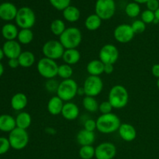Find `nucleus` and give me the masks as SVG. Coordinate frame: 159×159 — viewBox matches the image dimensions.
Listing matches in <instances>:
<instances>
[{
  "label": "nucleus",
  "instance_id": "f257e3e1",
  "mask_svg": "<svg viewBox=\"0 0 159 159\" xmlns=\"http://www.w3.org/2000/svg\"><path fill=\"white\" fill-rule=\"evenodd\" d=\"M120 119L113 113L101 114L96 120L97 130L100 133L109 134L117 131L120 126Z\"/></svg>",
  "mask_w": 159,
  "mask_h": 159
},
{
  "label": "nucleus",
  "instance_id": "f03ea898",
  "mask_svg": "<svg viewBox=\"0 0 159 159\" xmlns=\"http://www.w3.org/2000/svg\"><path fill=\"white\" fill-rule=\"evenodd\" d=\"M108 101L113 109L120 110L127 107L129 102V93L122 85H113L108 94Z\"/></svg>",
  "mask_w": 159,
  "mask_h": 159
},
{
  "label": "nucleus",
  "instance_id": "7ed1b4c3",
  "mask_svg": "<svg viewBox=\"0 0 159 159\" xmlns=\"http://www.w3.org/2000/svg\"><path fill=\"white\" fill-rule=\"evenodd\" d=\"M82 34L80 30L75 26L66 28L63 34L59 37V41L65 49H77L81 44Z\"/></svg>",
  "mask_w": 159,
  "mask_h": 159
},
{
  "label": "nucleus",
  "instance_id": "20e7f679",
  "mask_svg": "<svg viewBox=\"0 0 159 159\" xmlns=\"http://www.w3.org/2000/svg\"><path fill=\"white\" fill-rule=\"evenodd\" d=\"M79 85L72 79H65L59 82L57 96L64 102H71L77 96Z\"/></svg>",
  "mask_w": 159,
  "mask_h": 159
},
{
  "label": "nucleus",
  "instance_id": "39448f33",
  "mask_svg": "<svg viewBox=\"0 0 159 159\" xmlns=\"http://www.w3.org/2000/svg\"><path fill=\"white\" fill-rule=\"evenodd\" d=\"M58 66L55 61L43 57L37 61V70L41 77L48 80L57 76Z\"/></svg>",
  "mask_w": 159,
  "mask_h": 159
},
{
  "label": "nucleus",
  "instance_id": "423d86ee",
  "mask_svg": "<svg viewBox=\"0 0 159 159\" xmlns=\"http://www.w3.org/2000/svg\"><path fill=\"white\" fill-rule=\"evenodd\" d=\"M16 23L20 29H31L36 23V15L32 9L27 6L18 9Z\"/></svg>",
  "mask_w": 159,
  "mask_h": 159
},
{
  "label": "nucleus",
  "instance_id": "0eeeda50",
  "mask_svg": "<svg viewBox=\"0 0 159 159\" xmlns=\"http://www.w3.org/2000/svg\"><path fill=\"white\" fill-rule=\"evenodd\" d=\"M9 141L10 146L14 150L20 151L24 149L29 143L30 137L26 130L16 127L9 133Z\"/></svg>",
  "mask_w": 159,
  "mask_h": 159
},
{
  "label": "nucleus",
  "instance_id": "6e6552de",
  "mask_svg": "<svg viewBox=\"0 0 159 159\" xmlns=\"http://www.w3.org/2000/svg\"><path fill=\"white\" fill-rule=\"evenodd\" d=\"M116 12L114 0H97L95 5V13L102 20H110Z\"/></svg>",
  "mask_w": 159,
  "mask_h": 159
},
{
  "label": "nucleus",
  "instance_id": "1a4fd4ad",
  "mask_svg": "<svg viewBox=\"0 0 159 159\" xmlns=\"http://www.w3.org/2000/svg\"><path fill=\"white\" fill-rule=\"evenodd\" d=\"M65 50V48L62 46L59 40H50L45 42L44 44L43 45L42 53L43 57L56 61L62 58Z\"/></svg>",
  "mask_w": 159,
  "mask_h": 159
},
{
  "label": "nucleus",
  "instance_id": "9d476101",
  "mask_svg": "<svg viewBox=\"0 0 159 159\" xmlns=\"http://www.w3.org/2000/svg\"><path fill=\"white\" fill-rule=\"evenodd\" d=\"M82 87L85 90V96L96 97L103 89V82L100 76L89 75L85 79Z\"/></svg>",
  "mask_w": 159,
  "mask_h": 159
},
{
  "label": "nucleus",
  "instance_id": "9b49d317",
  "mask_svg": "<svg viewBox=\"0 0 159 159\" xmlns=\"http://www.w3.org/2000/svg\"><path fill=\"white\" fill-rule=\"evenodd\" d=\"M119 50L115 45L107 43L101 48L99 52V59L105 64L114 65L119 59Z\"/></svg>",
  "mask_w": 159,
  "mask_h": 159
},
{
  "label": "nucleus",
  "instance_id": "f8f14e48",
  "mask_svg": "<svg viewBox=\"0 0 159 159\" xmlns=\"http://www.w3.org/2000/svg\"><path fill=\"white\" fill-rule=\"evenodd\" d=\"M135 36L131 25L122 23L116 26L113 30V37L120 43H127L131 41Z\"/></svg>",
  "mask_w": 159,
  "mask_h": 159
},
{
  "label": "nucleus",
  "instance_id": "ddd939ff",
  "mask_svg": "<svg viewBox=\"0 0 159 159\" xmlns=\"http://www.w3.org/2000/svg\"><path fill=\"white\" fill-rule=\"evenodd\" d=\"M116 147L109 141L102 142L95 148V158L96 159H113L116 155Z\"/></svg>",
  "mask_w": 159,
  "mask_h": 159
},
{
  "label": "nucleus",
  "instance_id": "4468645a",
  "mask_svg": "<svg viewBox=\"0 0 159 159\" xmlns=\"http://www.w3.org/2000/svg\"><path fill=\"white\" fill-rule=\"evenodd\" d=\"M2 50L5 56L9 59L18 58L19 56L23 52L21 44L16 40H6L3 44Z\"/></svg>",
  "mask_w": 159,
  "mask_h": 159
},
{
  "label": "nucleus",
  "instance_id": "2eb2a0df",
  "mask_svg": "<svg viewBox=\"0 0 159 159\" xmlns=\"http://www.w3.org/2000/svg\"><path fill=\"white\" fill-rule=\"evenodd\" d=\"M117 131L120 138L126 142H131L137 138L136 128L128 123H121Z\"/></svg>",
  "mask_w": 159,
  "mask_h": 159
},
{
  "label": "nucleus",
  "instance_id": "dca6fc26",
  "mask_svg": "<svg viewBox=\"0 0 159 159\" xmlns=\"http://www.w3.org/2000/svg\"><path fill=\"white\" fill-rule=\"evenodd\" d=\"M18 9L11 2H3L0 5V18L5 21H11L16 19Z\"/></svg>",
  "mask_w": 159,
  "mask_h": 159
},
{
  "label": "nucleus",
  "instance_id": "f3484780",
  "mask_svg": "<svg viewBox=\"0 0 159 159\" xmlns=\"http://www.w3.org/2000/svg\"><path fill=\"white\" fill-rule=\"evenodd\" d=\"M61 114L66 120L72 121L79 117L80 111L79 107L75 103L72 102H66L64 104Z\"/></svg>",
  "mask_w": 159,
  "mask_h": 159
},
{
  "label": "nucleus",
  "instance_id": "a211bd4d",
  "mask_svg": "<svg viewBox=\"0 0 159 159\" xmlns=\"http://www.w3.org/2000/svg\"><path fill=\"white\" fill-rule=\"evenodd\" d=\"M64 101L61 99L56 96H52L49 99L47 105V109H48V113L52 116H57L61 113L62 109L64 107Z\"/></svg>",
  "mask_w": 159,
  "mask_h": 159
},
{
  "label": "nucleus",
  "instance_id": "6ab92c4d",
  "mask_svg": "<svg viewBox=\"0 0 159 159\" xmlns=\"http://www.w3.org/2000/svg\"><path fill=\"white\" fill-rule=\"evenodd\" d=\"M76 141L81 146L93 145L96 141V134L94 132L82 129L78 132L76 135Z\"/></svg>",
  "mask_w": 159,
  "mask_h": 159
},
{
  "label": "nucleus",
  "instance_id": "aec40b11",
  "mask_svg": "<svg viewBox=\"0 0 159 159\" xmlns=\"http://www.w3.org/2000/svg\"><path fill=\"white\" fill-rule=\"evenodd\" d=\"M28 103L27 96L23 93H17L11 99V107L14 110L21 111L24 110Z\"/></svg>",
  "mask_w": 159,
  "mask_h": 159
},
{
  "label": "nucleus",
  "instance_id": "412c9836",
  "mask_svg": "<svg viewBox=\"0 0 159 159\" xmlns=\"http://www.w3.org/2000/svg\"><path fill=\"white\" fill-rule=\"evenodd\" d=\"M16 127V119L9 114L0 115V130L10 133Z\"/></svg>",
  "mask_w": 159,
  "mask_h": 159
},
{
  "label": "nucleus",
  "instance_id": "4be33fe9",
  "mask_svg": "<svg viewBox=\"0 0 159 159\" xmlns=\"http://www.w3.org/2000/svg\"><path fill=\"white\" fill-rule=\"evenodd\" d=\"M104 65L99 59L92 60L87 64L86 71L89 75L100 76L104 73Z\"/></svg>",
  "mask_w": 159,
  "mask_h": 159
},
{
  "label": "nucleus",
  "instance_id": "5701e85b",
  "mask_svg": "<svg viewBox=\"0 0 159 159\" xmlns=\"http://www.w3.org/2000/svg\"><path fill=\"white\" fill-rule=\"evenodd\" d=\"M81 59V53L78 49H65L62 56L65 64L69 65H76Z\"/></svg>",
  "mask_w": 159,
  "mask_h": 159
},
{
  "label": "nucleus",
  "instance_id": "b1692460",
  "mask_svg": "<svg viewBox=\"0 0 159 159\" xmlns=\"http://www.w3.org/2000/svg\"><path fill=\"white\" fill-rule=\"evenodd\" d=\"M18 61L20 67L27 68H30L35 64L36 57L34 53L29 51H26L22 52L21 54L19 56Z\"/></svg>",
  "mask_w": 159,
  "mask_h": 159
},
{
  "label": "nucleus",
  "instance_id": "393cba45",
  "mask_svg": "<svg viewBox=\"0 0 159 159\" xmlns=\"http://www.w3.org/2000/svg\"><path fill=\"white\" fill-rule=\"evenodd\" d=\"M16 127L23 130H26L29 128L32 123V117L31 115L27 112H20L16 116Z\"/></svg>",
  "mask_w": 159,
  "mask_h": 159
},
{
  "label": "nucleus",
  "instance_id": "a878e982",
  "mask_svg": "<svg viewBox=\"0 0 159 159\" xmlns=\"http://www.w3.org/2000/svg\"><path fill=\"white\" fill-rule=\"evenodd\" d=\"M18 28L12 23H6L2 28V35L6 40H14L19 34Z\"/></svg>",
  "mask_w": 159,
  "mask_h": 159
},
{
  "label": "nucleus",
  "instance_id": "bb28decb",
  "mask_svg": "<svg viewBox=\"0 0 159 159\" xmlns=\"http://www.w3.org/2000/svg\"><path fill=\"white\" fill-rule=\"evenodd\" d=\"M63 16L66 21L69 23H75L80 19V10L75 6H69L63 10Z\"/></svg>",
  "mask_w": 159,
  "mask_h": 159
},
{
  "label": "nucleus",
  "instance_id": "cd10ccee",
  "mask_svg": "<svg viewBox=\"0 0 159 159\" xmlns=\"http://www.w3.org/2000/svg\"><path fill=\"white\" fill-rule=\"evenodd\" d=\"M101 25H102V20L96 13L89 15L85 20V28L89 31L97 30Z\"/></svg>",
  "mask_w": 159,
  "mask_h": 159
},
{
  "label": "nucleus",
  "instance_id": "c85d7f7f",
  "mask_svg": "<svg viewBox=\"0 0 159 159\" xmlns=\"http://www.w3.org/2000/svg\"><path fill=\"white\" fill-rule=\"evenodd\" d=\"M82 106L84 109L89 113H96L99 110V103L96 97L85 96L82 99Z\"/></svg>",
  "mask_w": 159,
  "mask_h": 159
},
{
  "label": "nucleus",
  "instance_id": "c756f323",
  "mask_svg": "<svg viewBox=\"0 0 159 159\" xmlns=\"http://www.w3.org/2000/svg\"><path fill=\"white\" fill-rule=\"evenodd\" d=\"M34 34L31 29H21L19 31L17 40L20 44L27 45L33 41Z\"/></svg>",
  "mask_w": 159,
  "mask_h": 159
},
{
  "label": "nucleus",
  "instance_id": "7c9ffc66",
  "mask_svg": "<svg viewBox=\"0 0 159 159\" xmlns=\"http://www.w3.org/2000/svg\"><path fill=\"white\" fill-rule=\"evenodd\" d=\"M50 29H51V33L54 36L60 37L63 34L64 31L66 30V26H65V23L63 20H61V19H56L51 22Z\"/></svg>",
  "mask_w": 159,
  "mask_h": 159
},
{
  "label": "nucleus",
  "instance_id": "2f4dec72",
  "mask_svg": "<svg viewBox=\"0 0 159 159\" xmlns=\"http://www.w3.org/2000/svg\"><path fill=\"white\" fill-rule=\"evenodd\" d=\"M73 73H74V70H73L71 65H67V64H62V65L58 66L57 76L63 79V80L71 79Z\"/></svg>",
  "mask_w": 159,
  "mask_h": 159
},
{
  "label": "nucleus",
  "instance_id": "473e14b6",
  "mask_svg": "<svg viewBox=\"0 0 159 159\" xmlns=\"http://www.w3.org/2000/svg\"><path fill=\"white\" fill-rule=\"evenodd\" d=\"M125 13L130 18H135L141 14V7L137 2H130L126 6Z\"/></svg>",
  "mask_w": 159,
  "mask_h": 159
},
{
  "label": "nucleus",
  "instance_id": "72a5a7b5",
  "mask_svg": "<svg viewBox=\"0 0 159 159\" xmlns=\"http://www.w3.org/2000/svg\"><path fill=\"white\" fill-rule=\"evenodd\" d=\"M79 155L82 159H93L95 158V148L93 145L81 146Z\"/></svg>",
  "mask_w": 159,
  "mask_h": 159
},
{
  "label": "nucleus",
  "instance_id": "f704fd0d",
  "mask_svg": "<svg viewBox=\"0 0 159 159\" xmlns=\"http://www.w3.org/2000/svg\"><path fill=\"white\" fill-rule=\"evenodd\" d=\"M49 2L54 9L59 11H63L67 7L71 6V0H49Z\"/></svg>",
  "mask_w": 159,
  "mask_h": 159
},
{
  "label": "nucleus",
  "instance_id": "c9c22d12",
  "mask_svg": "<svg viewBox=\"0 0 159 159\" xmlns=\"http://www.w3.org/2000/svg\"><path fill=\"white\" fill-rule=\"evenodd\" d=\"M141 16V20H142L145 24L153 23L154 20H155V12H152V11L151 10H148V9H146V10L143 11Z\"/></svg>",
  "mask_w": 159,
  "mask_h": 159
},
{
  "label": "nucleus",
  "instance_id": "e433bc0d",
  "mask_svg": "<svg viewBox=\"0 0 159 159\" xmlns=\"http://www.w3.org/2000/svg\"><path fill=\"white\" fill-rule=\"evenodd\" d=\"M131 27L135 34H142L145 31L146 24L141 20H137L132 23Z\"/></svg>",
  "mask_w": 159,
  "mask_h": 159
},
{
  "label": "nucleus",
  "instance_id": "4c0bfd02",
  "mask_svg": "<svg viewBox=\"0 0 159 159\" xmlns=\"http://www.w3.org/2000/svg\"><path fill=\"white\" fill-rule=\"evenodd\" d=\"M58 85L59 82H57L54 79H48V80H47L46 83H45V89H46L47 91L51 93H57Z\"/></svg>",
  "mask_w": 159,
  "mask_h": 159
},
{
  "label": "nucleus",
  "instance_id": "58836bf2",
  "mask_svg": "<svg viewBox=\"0 0 159 159\" xmlns=\"http://www.w3.org/2000/svg\"><path fill=\"white\" fill-rule=\"evenodd\" d=\"M113 109V107L108 100L103 101L101 103H99V111L100 112L101 114H107V113H112Z\"/></svg>",
  "mask_w": 159,
  "mask_h": 159
},
{
  "label": "nucleus",
  "instance_id": "ea45409f",
  "mask_svg": "<svg viewBox=\"0 0 159 159\" xmlns=\"http://www.w3.org/2000/svg\"><path fill=\"white\" fill-rule=\"evenodd\" d=\"M11 146L9 139L4 137H1L0 138V155H4L6 152H8Z\"/></svg>",
  "mask_w": 159,
  "mask_h": 159
},
{
  "label": "nucleus",
  "instance_id": "a19ab883",
  "mask_svg": "<svg viewBox=\"0 0 159 159\" xmlns=\"http://www.w3.org/2000/svg\"><path fill=\"white\" fill-rule=\"evenodd\" d=\"M83 127L85 130H89V131L94 132L95 130H97V125H96V120L93 119H88L84 122Z\"/></svg>",
  "mask_w": 159,
  "mask_h": 159
},
{
  "label": "nucleus",
  "instance_id": "79ce46f5",
  "mask_svg": "<svg viewBox=\"0 0 159 159\" xmlns=\"http://www.w3.org/2000/svg\"><path fill=\"white\" fill-rule=\"evenodd\" d=\"M146 6H147L148 10H151L155 12L159 8V2L158 0H149L146 3Z\"/></svg>",
  "mask_w": 159,
  "mask_h": 159
},
{
  "label": "nucleus",
  "instance_id": "37998d69",
  "mask_svg": "<svg viewBox=\"0 0 159 159\" xmlns=\"http://www.w3.org/2000/svg\"><path fill=\"white\" fill-rule=\"evenodd\" d=\"M8 65H9V68H17L20 66V63H19L18 58H12V59H9V61H8Z\"/></svg>",
  "mask_w": 159,
  "mask_h": 159
},
{
  "label": "nucleus",
  "instance_id": "c03bdc74",
  "mask_svg": "<svg viewBox=\"0 0 159 159\" xmlns=\"http://www.w3.org/2000/svg\"><path fill=\"white\" fill-rule=\"evenodd\" d=\"M113 70H114L113 65H112V64H105V66H104V73L105 74H112L113 72Z\"/></svg>",
  "mask_w": 159,
  "mask_h": 159
},
{
  "label": "nucleus",
  "instance_id": "a18cd8bd",
  "mask_svg": "<svg viewBox=\"0 0 159 159\" xmlns=\"http://www.w3.org/2000/svg\"><path fill=\"white\" fill-rule=\"evenodd\" d=\"M152 74L157 79H159V64H155L152 68Z\"/></svg>",
  "mask_w": 159,
  "mask_h": 159
},
{
  "label": "nucleus",
  "instance_id": "49530a36",
  "mask_svg": "<svg viewBox=\"0 0 159 159\" xmlns=\"http://www.w3.org/2000/svg\"><path fill=\"white\" fill-rule=\"evenodd\" d=\"M45 131H46L47 133L49 134H51V135L54 134L56 133L55 129L52 128V127H48V128L45 129Z\"/></svg>",
  "mask_w": 159,
  "mask_h": 159
},
{
  "label": "nucleus",
  "instance_id": "de8ad7c7",
  "mask_svg": "<svg viewBox=\"0 0 159 159\" xmlns=\"http://www.w3.org/2000/svg\"><path fill=\"white\" fill-rule=\"evenodd\" d=\"M77 95L79 96H85V90H84L83 87H79V89H78V93Z\"/></svg>",
  "mask_w": 159,
  "mask_h": 159
},
{
  "label": "nucleus",
  "instance_id": "09e8293b",
  "mask_svg": "<svg viewBox=\"0 0 159 159\" xmlns=\"http://www.w3.org/2000/svg\"><path fill=\"white\" fill-rule=\"evenodd\" d=\"M149 0H134V2L138 3V4H144V3H147Z\"/></svg>",
  "mask_w": 159,
  "mask_h": 159
},
{
  "label": "nucleus",
  "instance_id": "8fccbe9b",
  "mask_svg": "<svg viewBox=\"0 0 159 159\" xmlns=\"http://www.w3.org/2000/svg\"><path fill=\"white\" fill-rule=\"evenodd\" d=\"M3 73H4V67H3L2 64L0 62V77L2 75Z\"/></svg>",
  "mask_w": 159,
  "mask_h": 159
},
{
  "label": "nucleus",
  "instance_id": "3c124183",
  "mask_svg": "<svg viewBox=\"0 0 159 159\" xmlns=\"http://www.w3.org/2000/svg\"><path fill=\"white\" fill-rule=\"evenodd\" d=\"M4 56H5V54H4V52H3L2 48H0V61H1L3 57H4Z\"/></svg>",
  "mask_w": 159,
  "mask_h": 159
},
{
  "label": "nucleus",
  "instance_id": "603ef678",
  "mask_svg": "<svg viewBox=\"0 0 159 159\" xmlns=\"http://www.w3.org/2000/svg\"><path fill=\"white\" fill-rule=\"evenodd\" d=\"M155 19H157V20L159 21V8L155 12Z\"/></svg>",
  "mask_w": 159,
  "mask_h": 159
},
{
  "label": "nucleus",
  "instance_id": "864d4df0",
  "mask_svg": "<svg viewBox=\"0 0 159 159\" xmlns=\"http://www.w3.org/2000/svg\"><path fill=\"white\" fill-rule=\"evenodd\" d=\"M157 87H158V89H159V79H158V81H157Z\"/></svg>",
  "mask_w": 159,
  "mask_h": 159
},
{
  "label": "nucleus",
  "instance_id": "5fc2aeb1",
  "mask_svg": "<svg viewBox=\"0 0 159 159\" xmlns=\"http://www.w3.org/2000/svg\"><path fill=\"white\" fill-rule=\"evenodd\" d=\"M158 2H159V0H158Z\"/></svg>",
  "mask_w": 159,
  "mask_h": 159
}]
</instances>
